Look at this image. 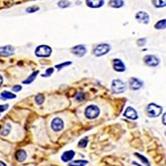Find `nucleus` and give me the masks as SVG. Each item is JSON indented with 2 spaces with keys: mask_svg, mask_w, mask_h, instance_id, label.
Segmentation results:
<instances>
[{
  "mask_svg": "<svg viewBox=\"0 0 166 166\" xmlns=\"http://www.w3.org/2000/svg\"><path fill=\"white\" fill-rule=\"evenodd\" d=\"M146 112L149 116L157 117L161 114V112H162V108L156 104L152 103L148 106Z\"/></svg>",
  "mask_w": 166,
  "mask_h": 166,
  "instance_id": "1",
  "label": "nucleus"
},
{
  "mask_svg": "<svg viewBox=\"0 0 166 166\" xmlns=\"http://www.w3.org/2000/svg\"><path fill=\"white\" fill-rule=\"evenodd\" d=\"M52 49L47 45H40L35 50V55L39 57H48L51 54Z\"/></svg>",
  "mask_w": 166,
  "mask_h": 166,
  "instance_id": "2",
  "label": "nucleus"
},
{
  "mask_svg": "<svg viewBox=\"0 0 166 166\" xmlns=\"http://www.w3.org/2000/svg\"><path fill=\"white\" fill-rule=\"evenodd\" d=\"M126 86L124 82L120 80H114L112 84V90L115 94H120L125 90Z\"/></svg>",
  "mask_w": 166,
  "mask_h": 166,
  "instance_id": "3",
  "label": "nucleus"
},
{
  "mask_svg": "<svg viewBox=\"0 0 166 166\" xmlns=\"http://www.w3.org/2000/svg\"><path fill=\"white\" fill-rule=\"evenodd\" d=\"M100 113L99 108L95 105H91L88 106L85 110V116L88 119H95L98 117Z\"/></svg>",
  "mask_w": 166,
  "mask_h": 166,
  "instance_id": "4",
  "label": "nucleus"
},
{
  "mask_svg": "<svg viewBox=\"0 0 166 166\" xmlns=\"http://www.w3.org/2000/svg\"><path fill=\"white\" fill-rule=\"evenodd\" d=\"M110 49V47L109 44L106 43L100 44L95 48L94 54L97 56H100L108 53Z\"/></svg>",
  "mask_w": 166,
  "mask_h": 166,
  "instance_id": "5",
  "label": "nucleus"
},
{
  "mask_svg": "<svg viewBox=\"0 0 166 166\" xmlns=\"http://www.w3.org/2000/svg\"><path fill=\"white\" fill-rule=\"evenodd\" d=\"M144 62L148 66L156 67L158 65L160 60L154 55H146L144 57Z\"/></svg>",
  "mask_w": 166,
  "mask_h": 166,
  "instance_id": "6",
  "label": "nucleus"
},
{
  "mask_svg": "<svg viewBox=\"0 0 166 166\" xmlns=\"http://www.w3.org/2000/svg\"><path fill=\"white\" fill-rule=\"evenodd\" d=\"M14 48L11 45H6L0 47V56L7 57L14 53Z\"/></svg>",
  "mask_w": 166,
  "mask_h": 166,
  "instance_id": "7",
  "label": "nucleus"
},
{
  "mask_svg": "<svg viewBox=\"0 0 166 166\" xmlns=\"http://www.w3.org/2000/svg\"><path fill=\"white\" fill-rule=\"evenodd\" d=\"M64 127V123L63 121L59 118H56L52 121L51 123V128L55 132H59L62 130Z\"/></svg>",
  "mask_w": 166,
  "mask_h": 166,
  "instance_id": "8",
  "label": "nucleus"
},
{
  "mask_svg": "<svg viewBox=\"0 0 166 166\" xmlns=\"http://www.w3.org/2000/svg\"><path fill=\"white\" fill-rule=\"evenodd\" d=\"M136 19L137 21L141 23L148 24L149 20V15L144 11H139L136 15Z\"/></svg>",
  "mask_w": 166,
  "mask_h": 166,
  "instance_id": "9",
  "label": "nucleus"
},
{
  "mask_svg": "<svg viewBox=\"0 0 166 166\" xmlns=\"http://www.w3.org/2000/svg\"><path fill=\"white\" fill-rule=\"evenodd\" d=\"M71 51L74 55L78 56H83L85 55L87 52V49L83 45H77L71 49Z\"/></svg>",
  "mask_w": 166,
  "mask_h": 166,
  "instance_id": "10",
  "label": "nucleus"
},
{
  "mask_svg": "<svg viewBox=\"0 0 166 166\" xmlns=\"http://www.w3.org/2000/svg\"><path fill=\"white\" fill-rule=\"evenodd\" d=\"M143 85V83L136 78H132L129 80V87L132 90H138Z\"/></svg>",
  "mask_w": 166,
  "mask_h": 166,
  "instance_id": "11",
  "label": "nucleus"
},
{
  "mask_svg": "<svg viewBox=\"0 0 166 166\" xmlns=\"http://www.w3.org/2000/svg\"><path fill=\"white\" fill-rule=\"evenodd\" d=\"M113 67H114V69L118 72H123L125 71V67L124 63L121 60L118 59H115L113 60Z\"/></svg>",
  "mask_w": 166,
  "mask_h": 166,
  "instance_id": "12",
  "label": "nucleus"
},
{
  "mask_svg": "<svg viewBox=\"0 0 166 166\" xmlns=\"http://www.w3.org/2000/svg\"><path fill=\"white\" fill-rule=\"evenodd\" d=\"M124 116L132 120H136L137 118V114L136 111L132 107H128L126 108Z\"/></svg>",
  "mask_w": 166,
  "mask_h": 166,
  "instance_id": "13",
  "label": "nucleus"
},
{
  "mask_svg": "<svg viewBox=\"0 0 166 166\" xmlns=\"http://www.w3.org/2000/svg\"><path fill=\"white\" fill-rule=\"evenodd\" d=\"M87 5L92 8L100 7L104 4L103 0H87Z\"/></svg>",
  "mask_w": 166,
  "mask_h": 166,
  "instance_id": "14",
  "label": "nucleus"
},
{
  "mask_svg": "<svg viewBox=\"0 0 166 166\" xmlns=\"http://www.w3.org/2000/svg\"><path fill=\"white\" fill-rule=\"evenodd\" d=\"M75 154V153L74 151H72V150L67 151L63 153V154L61 156V160L63 161H64V162H67V161H70L73 158Z\"/></svg>",
  "mask_w": 166,
  "mask_h": 166,
  "instance_id": "15",
  "label": "nucleus"
},
{
  "mask_svg": "<svg viewBox=\"0 0 166 166\" xmlns=\"http://www.w3.org/2000/svg\"><path fill=\"white\" fill-rule=\"evenodd\" d=\"M27 157V153L25 150H23V149H19L17 152H16L15 154V158L18 161H20V162H21V161H24Z\"/></svg>",
  "mask_w": 166,
  "mask_h": 166,
  "instance_id": "16",
  "label": "nucleus"
},
{
  "mask_svg": "<svg viewBox=\"0 0 166 166\" xmlns=\"http://www.w3.org/2000/svg\"><path fill=\"white\" fill-rule=\"evenodd\" d=\"M15 97H16V95L13 94V93L8 92V91H3L1 93V96H0V98L3 100H7V99L15 98Z\"/></svg>",
  "mask_w": 166,
  "mask_h": 166,
  "instance_id": "17",
  "label": "nucleus"
},
{
  "mask_svg": "<svg viewBox=\"0 0 166 166\" xmlns=\"http://www.w3.org/2000/svg\"><path fill=\"white\" fill-rule=\"evenodd\" d=\"M110 6L112 7L115 8H119L122 7L124 5V2L122 0H110V2H109Z\"/></svg>",
  "mask_w": 166,
  "mask_h": 166,
  "instance_id": "18",
  "label": "nucleus"
},
{
  "mask_svg": "<svg viewBox=\"0 0 166 166\" xmlns=\"http://www.w3.org/2000/svg\"><path fill=\"white\" fill-rule=\"evenodd\" d=\"M11 125L10 124H6L4 125V126L2 128V129H1V132H0V133H1V135L6 136H7L8 133H9L11 131Z\"/></svg>",
  "mask_w": 166,
  "mask_h": 166,
  "instance_id": "19",
  "label": "nucleus"
},
{
  "mask_svg": "<svg viewBox=\"0 0 166 166\" xmlns=\"http://www.w3.org/2000/svg\"><path fill=\"white\" fill-rule=\"evenodd\" d=\"M88 164V161L86 160H75L72 161L68 164L69 166H84Z\"/></svg>",
  "mask_w": 166,
  "mask_h": 166,
  "instance_id": "20",
  "label": "nucleus"
},
{
  "mask_svg": "<svg viewBox=\"0 0 166 166\" xmlns=\"http://www.w3.org/2000/svg\"><path fill=\"white\" fill-rule=\"evenodd\" d=\"M39 71H35V72H33V73H32L29 76V77H28L25 80V81H23V84H30V83H31L32 82H33V80H35V79L36 78V76H37V74H39Z\"/></svg>",
  "mask_w": 166,
  "mask_h": 166,
  "instance_id": "21",
  "label": "nucleus"
},
{
  "mask_svg": "<svg viewBox=\"0 0 166 166\" xmlns=\"http://www.w3.org/2000/svg\"><path fill=\"white\" fill-rule=\"evenodd\" d=\"M153 6L156 7H163L166 6V0H152Z\"/></svg>",
  "mask_w": 166,
  "mask_h": 166,
  "instance_id": "22",
  "label": "nucleus"
},
{
  "mask_svg": "<svg viewBox=\"0 0 166 166\" xmlns=\"http://www.w3.org/2000/svg\"><path fill=\"white\" fill-rule=\"evenodd\" d=\"M155 28L157 29H164L166 28V19H163L159 21L155 25Z\"/></svg>",
  "mask_w": 166,
  "mask_h": 166,
  "instance_id": "23",
  "label": "nucleus"
},
{
  "mask_svg": "<svg viewBox=\"0 0 166 166\" xmlns=\"http://www.w3.org/2000/svg\"><path fill=\"white\" fill-rule=\"evenodd\" d=\"M35 102L38 105H41L43 103L44 100V97L43 95L39 94L37 96H36L35 97Z\"/></svg>",
  "mask_w": 166,
  "mask_h": 166,
  "instance_id": "24",
  "label": "nucleus"
},
{
  "mask_svg": "<svg viewBox=\"0 0 166 166\" xmlns=\"http://www.w3.org/2000/svg\"><path fill=\"white\" fill-rule=\"evenodd\" d=\"M58 5L59 7L62 8H65L71 5V3L67 1V0H61L58 3Z\"/></svg>",
  "mask_w": 166,
  "mask_h": 166,
  "instance_id": "25",
  "label": "nucleus"
},
{
  "mask_svg": "<svg viewBox=\"0 0 166 166\" xmlns=\"http://www.w3.org/2000/svg\"><path fill=\"white\" fill-rule=\"evenodd\" d=\"M88 144V138L87 137H84V138L81 139L79 142V146L80 148H85L87 147Z\"/></svg>",
  "mask_w": 166,
  "mask_h": 166,
  "instance_id": "26",
  "label": "nucleus"
},
{
  "mask_svg": "<svg viewBox=\"0 0 166 166\" xmlns=\"http://www.w3.org/2000/svg\"><path fill=\"white\" fill-rule=\"evenodd\" d=\"M136 156L138 157L141 160V161H142V162H143L144 164H145L147 166H149V163L148 160L146 158H145V157L144 156H141V155H140V154H138V153H136Z\"/></svg>",
  "mask_w": 166,
  "mask_h": 166,
  "instance_id": "27",
  "label": "nucleus"
},
{
  "mask_svg": "<svg viewBox=\"0 0 166 166\" xmlns=\"http://www.w3.org/2000/svg\"><path fill=\"white\" fill-rule=\"evenodd\" d=\"M39 10V7L38 6H31V7H29L28 8H27L26 10L28 13H33V12L37 11Z\"/></svg>",
  "mask_w": 166,
  "mask_h": 166,
  "instance_id": "28",
  "label": "nucleus"
},
{
  "mask_svg": "<svg viewBox=\"0 0 166 166\" xmlns=\"http://www.w3.org/2000/svg\"><path fill=\"white\" fill-rule=\"evenodd\" d=\"M72 63L71 62H66V63H63L62 64H59V65H56L55 67L56 68H58L59 70H60V69H62V68L64 67H66V66H68V65H69V64H71Z\"/></svg>",
  "mask_w": 166,
  "mask_h": 166,
  "instance_id": "29",
  "label": "nucleus"
},
{
  "mask_svg": "<svg viewBox=\"0 0 166 166\" xmlns=\"http://www.w3.org/2000/svg\"><path fill=\"white\" fill-rule=\"evenodd\" d=\"M54 70L52 68H48V69L46 71V72L44 75H43L42 76H44V77H47V76H49L52 75V72H53Z\"/></svg>",
  "mask_w": 166,
  "mask_h": 166,
  "instance_id": "30",
  "label": "nucleus"
},
{
  "mask_svg": "<svg viewBox=\"0 0 166 166\" xmlns=\"http://www.w3.org/2000/svg\"><path fill=\"white\" fill-rule=\"evenodd\" d=\"M145 43V39L142 38V39H140L137 40V45L138 46H144Z\"/></svg>",
  "mask_w": 166,
  "mask_h": 166,
  "instance_id": "31",
  "label": "nucleus"
},
{
  "mask_svg": "<svg viewBox=\"0 0 166 166\" xmlns=\"http://www.w3.org/2000/svg\"><path fill=\"white\" fill-rule=\"evenodd\" d=\"M8 106H9V105H8V104L0 105V114H1L2 112H4L5 110H6L8 108Z\"/></svg>",
  "mask_w": 166,
  "mask_h": 166,
  "instance_id": "32",
  "label": "nucleus"
},
{
  "mask_svg": "<svg viewBox=\"0 0 166 166\" xmlns=\"http://www.w3.org/2000/svg\"><path fill=\"white\" fill-rule=\"evenodd\" d=\"M22 89V87L20 86V85H15L12 88V90L14 92H19Z\"/></svg>",
  "mask_w": 166,
  "mask_h": 166,
  "instance_id": "33",
  "label": "nucleus"
},
{
  "mask_svg": "<svg viewBox=\"0 0 166 166\" xmlns=\"http://www.w3.org/2000/svg\"><path fill=\"white\" fill-rule=\"evenodd\" d=\"M76 99L77 100H83L84 99V95L83 93H78L77 95L76 96Z\"/></svg>",
  "mask_w": 166,
  "mask_h": 166,
  "instance_id": "34",
  "label": "nucleus"
},
{
  "mask_svg": "<svg viewBox=\"0 0 166 166\" xmlns=\"http://www.w3.org/2000/svg\"><path fill=\"white\" fill-rule=\"evenodd\" d=\"M162 122H163L164 124L166 125V113H165V114H164V116H163V118H162Z\"/></svg>",
  "mask_w": 166,
  "mask_h": 166,
  "instance_id": "35",
  "label": "nucleus"
},
{
  "mask_svg": "<svg viewBox=\"0 0 166 166\" xmlns=\"http://www.w3.org/2000/svg\"><path fill=\"white\" fill-rule=\"evenodd\" d=\"M2 82H3V78L2 77V76L0 75V86H1V85H2Z\"/></svg>",
  "mask_w": 166,
  "mask_h": 166,
  "instance_id": "36",
  "label": "nucleus"
},
{
  "mask_svg": "<svg viewBox=\"0 0 166 166\" xmlns=\"http://www.w3.org/2000/svg\"><path fill=\"white\" fill-rule=\"evenodd\" d=\"M0 166H6V165L2 161H0Z\"/></svg>",
  "mask_w": 166,
  "mask_h": 166,
  "instance_id": "37",
  "label": "nucleus"
}]
</instances>
